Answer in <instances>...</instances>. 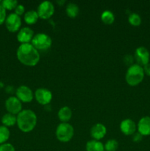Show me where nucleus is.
Masks as SVG:
<instances>
[{"instance_id": "9b49d317", "label": "nucleus", "mask_w": 150, "mask_h": 151, "mask_svg": "<svg viewBox=\"0 0 150 151\" xmlns=\"http://www.w3.org/2000/svg\"><path fill=\"white\" fill-rule=\"evenodd\" d=\"M16 97L21 103H30L34 98L32 89L26 86H21L16 89Z\"/></svg>"}, {"instance_id": "4be33fe9", "label": "nucleus", "mask_w": 150, "mask_h": 151, "mask_svg": "<svg viewBox=\"0 0 150 151\" xmlns=\"http://www.w3.org/2000/svg\"><path fill=\"white\" fill-rule=\"evenodd\" d=\"M10 132L8 128L4 125H0V145L6 143L10 138Z\"/></svg>"}, {"instance_id": "ddd939ff", "label": "nucleus", "mask_w": 150, "mask_h": 151, "mask_svg": "<svg viewBox=\"0 0 150 151\" xmlns=\"http://www.w3.org/2000/svg\"><path fill=\"white\" fill-rule=\"evenodd\" d=\"M120 130L124 135H133L137 130V125L132 119H124L120 124Z\"/></svg>"}, {"instance_id": "2eb2a0df", "label": "nucleus", "mask_w": 150, "mask_h": 151, "mask_svg": "<svg viewBox=\"0 0 150 151\" xmlns=\"http://www.w3.org/2000/svg\"><path fill=\"white\" fill-rule=\"evenodd\" d=\"M137 129L139 134L144 136L150 135V116H146L141 118L137 125Z\"/></svg>"}, {"instance_id": "6ab92c4d", "label": "nucleus", "mask_w": 150, "mask_h": 151, "mask_svg": "<svg viewBox=\"0 0 150 151\" xmlns=\"http://www.w3.org/2000/svg\"><path fill=\"white\" fill-rule=\"evenodd\" d=\"M24 22H26L27 24L32 25L35 24L38 22V19H39V16H38L37 11L31 10L24 13Z\"/></svg>"}, {"instance_id": "cd10ccee", "label": "nucleus", "mask_w": 150, "mask_h": 151, "mask_svg": "<svg viewBox=\"0 0 150 151\" xmlns=\"http://www.w3.org/2000/svg\"><path fill=\"white\" fill-rule=\"evenodd\" d=\"M134 59L135 58H133V56L130 55H125L124 58V63L126 65L130 66H132V64H134Z\"/></svg>"}, {"instance_id": "aec40b11", "label": "nucleus", "mask_w": 150, "mask_h": 151, "mask_svg": "<svg viewBox=\"0 0 150 151\" xmlns=\"http://www.w3.org/2000/svg\"><path fill=\"white\" fill-rule=\"evenodd\" d=\"M66 13L69 18L74 19L79 14V8L76 4H74V3H69L66 6Z\"/></svg>"}, {"instance_id": "7c9ffc66", "label": "nucleus", "mask_w": 150, "mask_h": 151, "mask_svg": "<svg viewBox=\"0 0 150 151\" xmlns=\"http://www.w3.org/2000/svg\"><path fill=\"white\" fill-rule=\"evenodd\" d=\"M143 69H144V72L145 75H146L147 76H150V63H149L148 64L145 65L144 66H143Z\"/></svg>"}, {"instance_id": "393cba45", "label": "nucleus", "mask_w": 150, "mask_h": 151, "mask_svg": "<svg viewBox=\"0 0 150 151\" xmlns=\"http://www.w3.org/2000/svg\"><path fill=\"white\" fill-rule=\"evenodd\" d=\"M128 22L132 26L138 27L141 24V18L137 13H132L128 18Z\"/></svg>"}, {"instance_id": "5701e85b", "label": "nucleus", "mask_w": 150, "mask_h": 151, "mask_svg": "<svg viewBox=\"0 0 150 151\" xmlns=\"http://www.w3.org/2000/svg\"><path fill=\"white\" fill-rule=\"evenodd\" d=\"M1 4L6 10H15L19 4L16 0H2Z\"/></svg>"}, {"instance_id": "f257e3e1", "label": "nucleus", "mask_w": 150, "mask_h": 151, "mask_svg": "<svg viewBox=\"0 0 150 151\" xmlns=\"http://www.w3.org/2000/svg\"><path fill=\"white\" fill-rule=\"evenodd\" d=\"M17 58L22 64L27 66H36L40 61V53L32 44H22L16 52Z\"/></svg>"}, {"instance_id": "a878e982", "label": "nucleus", "mask_w": 150, "mask_h": 151, "mask_svg": "<svg viewBox=\"0 0 150 151\" xmlns=\"http://www.w3.org/2000/svg\"><path fill=\"white\" fill-rule=\"evenodd\" d=\"M0 151H16V150L13 145L6 142L0 145Z\"/></svg>"}, {"instance_id": "412c9836", "label": "nucleus", "mask_w": 150, "mask_h": 151, "mask_svg": "<svg viewBox=\"0 0 150 151\" xmlns=\"http://www.w3.org/2000/svg\"><path fill=\"white\" fill-rule=\"evenodd\" d=\"M101 20L105 24L110 25L115 22V16L110 10H104L101 15Z\"/></svg>"}, {"instance_id": "9d476101", "label": "nucleus", "mask_w": 150, "mask_h": 151, "mask_svg": "<svg viewBox=\"0 0 150 151\" xmlns=\"http://www.w3.org/2000/svg\"><path fill=\"white\" fill-rule=\"evenodd\" d=\"M149 52L146 47H139L135 50L134 58L136 60L137 64L141 66H144L149 62Z\"/></svg>"}, {"instance_id": "dca6fc26", "label": "nucleus", "mask_w": 150, "mask_h": 151, "mask_svg": "<svg viewBox=\"0 0 150 151\" xmlns=\"http://www.w3.org/2000/svg\"><path fill=\"white\" fill-rule=\"evenodd\" d=\"M57 116L62 122H68L72 116L71 109L68 106H63L59 110Z\"/></svg>"}, {"instance_id": "c756f323", "label": "nucleus", "mask_w": 150, "mask_h": 151, "mask_svg": "<svg viewBox=\"0 0 150 151\" xmlns=\"http://www.w3.org/2000/svg\"><path fill=\"white\" fill-rule=\"evenodd\" d=\"M142 138H143V136L141 135V134H139V133H135V134H133V137H132V139H133L134 142H141V140H142Z\"/></svg>"}, {"instance_id": "2f4dec72", "label": "nucleus", "mask_w": 150, "mask_h": 151, "mask_svg": "<svg viewBox=\"0 0 150 151\" xmlns=\"http://www.w3.org/2000/svg\"><path fill=\"white\" fill-rule=\"evenodd\" d=\"M1 0H0V3H1Z\"/></svg>"}, {"instance_id": "f03ea898", "label": "nucleus", "mask_w": 150, "mask_h": 151, "mask_svg": "<svg viewBox=\"0 0 150 151\" xmlns=\"http://www.w3.org/2000/svg\"><path fill=\"white\" fill-rule=\"evenodd\" d=\"M17 124L19 130L24 133H29L33 131L37 125V116L30 109L22 110L17 115Z\"/></svg>"}, {"instance_id": "c85d7f7f", "label": "nucleus", "mask_w": 150, "mask_h": 151, "mask_svg": "<svg viewBox=\"0 0 150 151\" xmlns=\"http://www.w3.org/2000/svg\"><path fill=\"white\" fill-rule=\"evenodd\" d=\"M15 13L18 16H21L25 13V7L23 4H18L17 7L15 8Z\"/></svg>"}, {"instance_id": "0eeeda50", "label": "nucleus", "mask_w": 150, "mask_h": 151, "mask_svg": "<svg viewBox=\"0 0 150 151\" xmlns=\"http://www.w3.org/2000/svg\"><path fill=\"white\" fill-rule=\"evenodd\" d=\"M39 18L42 19H48L53 16L54 13V7L51 1H45L39 4L37 10Z\"/></svg>"}, {"instance_id": "4468645a", "label": "nucleus", "mask_w": 150, "mask_h": 151, "mask_svg": "<svg viewBox=\"0 0 150 151\" xmlns=\"http://www.w3.org/2000/svg\"><path fill=\"white\" fill-rule=\"evenodd\" d=\"M91 136L94 140L99 141L100 139H103L104 136L107 134V128L103 124L96 123L93 125L92 128H91Z\"/></svg>"}, {"instance_id": "b1692460", "label": "nucleus", "mask_w": 150, "mask_h": 151, "mask_svg": "<svg viewBox=\"0 0 150 151\" xmlns=\"http://www.w3.org/2000/svg\"><path fill=\"white\" fill-rule=\"evenodd\" d=\"M119 147V142L116 139H110L104 145L105 151H116Z\"/></svg>"}, {"instance_id": "7ed1b4c3", "label": "nucleus", "mask_w": 150, "mask_h": 151, "mask_svg": "<svg viewBox=\"0 0 150 151\" xmlns=\"http://www.w3.org/2000/svg\"><path fill=\"white\" fill-rule=\"evenodd\" d=\"M144 75L145 74L142 66L137 63H134L132 66H129L126 70L125 80L128 85L130 86H135L142 82Z\"/></svg>"}, {"instance_id": "f8f14e48", "label": "nucleus", "mask_w": 150, "mask_h": 151, "mask_svg": "<svg viewBox=\"0 0 150 151\" xmlns=\"http://www.w3.org/2000/svg\"><path fill=\"white\" fill-rule=\"evenodd\" d=\"M34 37V32L31 28L24 27L19 29L17 34V40L22 44H29Z\"/></svg>"}, {"instance_id": "6e6552de", "label": "nucleus", "mask_w": 150, "mask_h": 151, "mask_svg": "<svg viewBox=\"0 0 150 151\" xmlns=\"http://www.w3.org/2000/svg\"><path fill=\"white\" fill-rule=\"evenodd\" d=\"M34 95L36 101L42 106H46L51 103L52 100L51 91L45 88H39L36 89Z\"/></svg>"}, {"instance_id": "a211bd4d", "label": "nucleus", "mask_w": 150, "mask_h": 151, "mask_svg": "<svg viewBox=\"0 0 150 151\" xmlns=\"http://www.w3.org/2000/svg\"><path fill=\"white\" fill-rule=\"evenodd\" d=\"M85 148L87 151H105L104 145L101 142L94 139L88 142Z\"/></svg>"}, {"instance_id": "f3484780", "label": "nucleus", "mask_w": 150, "mask_h": 151, "mask_svg": "<svg viewBox=\"0 0 150 151\" xmlns=\"http://www.w3.org/2000/svg\"><path fill=\"white\" fill-rule=\"evenodd\" d=\"M1 123L5 127H12L17 122V116L10 113H6L1 117Z\"/></svg>"}, {"instance_id": "39448f33", "label": "nucleus", "mask_w": 150, "mask_h": 151, "mask_svg": "<svg viewBox=\"0 0 150 151\" xmlns=\"http://www.w3.org/2000/svg\"><path fill=\"white\" fill-rule=\"evenodd\" d=\"M31 44L38 51H44L50 48L52 44V40L47 34L38 33L34 35Z\"/></svg>"}, {"instance_id": "423d86ee", "label": "nucleus", "mask_w": 150, "mask_h": 151, "mask_svg": "<svg viewBox=\"0 0 150 151\" xmlns=\"http://www.w3.org/2000/svg\"><path fill=\"white\" fill-rule=\"evenodd\" d=\"M4 23L8 31L11 32H16L21 29V16H18L15 13H12L7 16Z\"/></svg>"}, {"instance_id": "20e7f679", "label": "nucleus", "mask_w": 150, "mask_h": 151, "mask_svg": "<svg viewBox=\"0 0 150 151\" xmlns=\"http://www.w3.org/2000/svg\"><path fill=\"white\" fill-rule=\"evenodd\" d=\"M74 129L68 122H61L56 128L55 135L57 139L61 142H68L74 137Z\"/></svg>"}, {"instance_id": "1a4fd4ad", "label": "nucleus", "mask_w": 150, "mask_h": 151, "mask_svg": "<svg viewBox=\"0 0 150 151\" xmlns=\"http://www.w3.org/2000/svg\"><path fill=\"white\" fill-rule=\"evenodd\" d=\"M5 108L8 113L18 115L22 111V103L16 97L12 96L6 100Z\"/></svg>"}, {"instance_id": "bb28decb", "label": "nucleus", "mask_w": 150, "mask_h": 151, "mask_svg": "<svg viewBox=\"0 0 150 151\" xmlns=\"http://www.w3.org/2000/svg\"><path fill=\"white\" fill-rule=\"evenodd\" d=\"M6 18H7L6 10L1 6V3H0V25H1L4 22H5Z\"/></svg>"}]
</instances>
